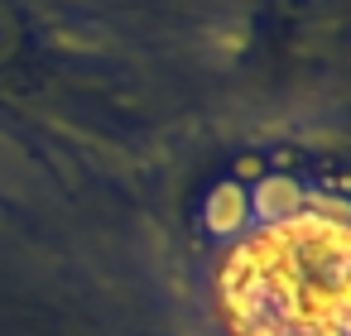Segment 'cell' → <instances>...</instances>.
Returning a JSON list of instances; mask_svg holds the SVG:
<instances>
[{"instance_id":"1","label":"cell","mask_w":351,"mask_h":336,"mask_svg":"<svg viewBox=\"0 0 351 336\" xmlns=\"http://www.w3.org/2000/svg\"><path fill=\"white\" fill-rule=\"evenodd\" d=\"M346 264L341 202H293L265 216L217 279L231 336H346Z\"/></svg>"}]
</instances>
